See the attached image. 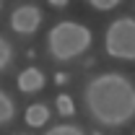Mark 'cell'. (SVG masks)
I'll list each match as a JSON object with an SVG mask.
<instances>
[{"instance_id":"3957f363","label":"cell","mask_w":135,"mask_h":135,"mask_svg":"<svg viewBox=\"0 0 135 135\" xmlns=\"http://www.w3.org/2000/svg\"><path fill=\"white\" fill-rule=\"evenodd\" d=\"M104 47L109 57L117 60H135V18L122 16L109 23L104 34Z\"/></svg>"},{"instance_id":"5bb4252c","label":"cell","mask_w":135,"mask_h":135,"mask_svg":"<svg viewBox=\"0 0 135 135\" xmlns=\"http://www.w3.org/2000/svg\"><path fill=\"white\" fill-rule=\"evenodd\" d=\"M0 11H3V3H0Z\"/></svg>"},{"instance_id":"277c9868","label":"cell","mask_w":135,"mask_h":135,"mask_svg":"<svg viewBox=\"0 0 135 135\" xmlns=\"http://www.w3.org/2000/svg\"><path fill=\"white\" fill-rule=\"evenodd\" d=\"M39 26H42V11H39V5L23 3V5H18L16 11L11 13V29L16 34L29 36V34H34Z\"/></svg>"},{"instance_id":"52a82bcc","label":"cell","mask_w":135,"mask_h":135,"mask_svg":"<svg viewBox=\"0 0 135 135\" xmlns=\"http://www.w3.org/2000/svg\"><path fill=\"white\" fill-rule=\"evenodd\" d=\"M13 117H16V104H13V99L0 88V125H8Z\"/></svg>"},{"instance_id":"8992f818","label":"cell","mask_w":135,"mask_h":135,"mask_svg":"<svg viewBox=\"0 0 135 135\" xmlns=\"http://www.w3.org/2000/svg\"><path fill=\"white\" fill-rule=\"evenodd\" d=\"M50 122V107L47 104H29L26 107V125L29 127H42Z\"/></svg>"},{"instance_id":"5b68a950","label":"cell","mask_w":135,"mask_h":135,"mask_svg":"<svg viewBox=\"0 0 135 135\" xmlns=\"http://www.w3.org/2000/svg\"><path fill=\"white\" fill-rule=\"evenodd\" d=\"M44 73L39 70V68H26V70H21L18 73V88L23 91V94H36V91H42L44 88Z\"/></svg>"},{"instance_id":"9a60e30c","label":"cell","mask_w":135,"mask_h":135,"mask_svg":"<svg viewBox=\"0 0 135 135\" xmlns=\"http://www.w3.org/2000/svg\"><path fill=\"white\" fill-rule=\"evenodd\" d=\"M23 135H29V133H23Z\"/></svg>"},{"instance_id":"9c48e42d","label":"cell","mask_w":135,"mask_h":135,"mask_svg":"<svg viewBox=\"0 0 135 135\" xmlns=\"http://www.w3.org/2000/svg\"><path fill=\"white\" fill-rule=\"evenodd\" d=\"M44 135H86L78 125H55L52 130H47Z\"/></svg>"},{"instance_id":"6da1fadb","label":"cell","mask_w":135,"mask_h":135,"mask_svg":"<svg viewBox=\"0 0 135 135\" xmlns=\"http://www.w3.org/2000/svg\"><path fill=\"white\" fill-rule=\"evenodd\" d=\"M91 117L104 127H119L135 117V83L122 73H101L83 91Z\"/></svg>"},{"instance_id":"30bf717a","label":"cell","mask_w":135,"mask_h":135,"mask_svg":"<svg viewBox=\"0 0 135 135\" xmlns=\"http://www.w3.org/2000/svg\"><path fill=\"white\" fill-rule=\"evenodd\" d=\"M57 112H60L62 117H70V114L75 112V107H73V99H70L68 94H60V96H57Z\"/></svg>"},{"instance_id":"ba28073f","label":"cell","mask_w":135,"mask_h":135,"mask_svg":"<svg viewBox=\"0 0 135 135\" xmlns=\"http://www.w3.org/2000/svg\"><path fill=\"white\" fill-rule=\"evenodd\" d=\"M11 62H13V47H11V42L5 36H0V73L11 65Z\"/></svg>"},{"instance_id":"4fadbf2b","label":"cell","mask_w":135,"mask_h":135,"mask_svg":"<svg viewBox=\"0 0 135 135\" xmlns=\"http://www.w3.org/2000/svg\"><path fill=\"white\" fill-rule=\"evenodd\" d=\"M65 81H68L65 73H57V75H55V83H65Z\"/></svg>"},{"instance_id":"7c38bea8","label":"cell","mask_w":135,"mask_h":135,"mask_svg":"<svg viewBox=\"0 0 135 135\" xmlns=\"http://www.w3.org/2000/svg\"><path fill=\"white\" fill-rule=\"evenodd\" d=\"M47 5H52V8H65V5H68V0H50Z\"/></svg>"},{"instance_id":"7a4b0ae2","label":"cell","mask_w":135,"mask_h":135,"mask_svg":"<svg viewBox=\"0 0 135 135\" xmlns=\"http://www.w3.org/2000/svg\"><path fill=\"white\" fill-rule=\"evenodd\" d=\"M91 39L94 36H91L88 26L78 23V21H60L47 34V47L57 62H70L91 47Z\"/></svg>"},{"instance_id":"8fae6325","label":"cell","mask_w":135,"mask_h":135,"mask_svg":"<svg viewBox=\"0 0 135 135\" xmlns=\"http://www.w3.org/2000/svg\"><path fill=\"white\" fill-rule=\"evenodd\" d=\"M88 5L96 8V11H112V8H117V5H119V0H91Z\"/></svg>"}]
</instances>
